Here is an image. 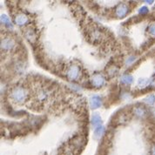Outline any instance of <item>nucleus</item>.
<instances>
[{
  "instance_id": "nucleus-4",
  "label": "nucleus",
  "mask_w": 155,
  "mask_h": 155,
  "mask_svg": "<svg viewBox=\"0 0 155 155\" xmlns=\"http://www.w3.org/2000/svg\"><path fill=\"white\" fill-rule=\"evenodd\" d=\"M92 84L95 87H101L105 84V78L101 74L97 73L92 78Z\"/></svg>"
},
{
  "instance_id": "nucleus-14",
  "label": "nucleus",
  "mask_w": 155,
  "mask_h": 155,
  "mask_svg": "<svg viewBox=\"0 0 155 155\" xmlns=\"http://www.w3.org/2000/svg\"><path fill=\"white\" fill-rule=\"evenodd\" d=\"M1 23L5 24V25H10L11 24L10 19H9V18L6 15H2L1 16Z\"/></svg>"
},
{
  "instance_id": "nucleus-20",
  "label": "nucleus",
  "mask_w": 155,
  "mask_h": 155,
  "mask_svg": "<svg viewBox=\"0 0 155 155\" xmlns=\"http://www.w3.org/2000/svg\"><path fill=\"white\" fill-rule=\"evenodd\" d=\"M153 1H146V3H148V4H152Z\"/></svg>"
},
{
  "instance_id": "nucleus-5",
  "label": "nucleus",
  "mask_w": 155,
  "mask_h": 155,
  "mask_svg": "<svg viewBox=\"0 0 155 155\" xmlns=\"http://www.w3.org/2000/svg\"><path fill=\"white\" fill-rule=\"evenodd\" d=\"M128 12V7L126 4H119L116 8V15L118 18H123Z\"/></svg>"
},
{
  "instance_id": "nucleus-13",
  "label": "nucleus",
  "mask_w": 155,
  "mask_h": 155,
  "mask_svg": "<svg viewBox=\"0 0 155 155\" xmlns=\"http://www.w3.org/2000/svg\"><path fill=\"white\" fill-rule=\"evenodd\" d=\"M134 112H135L136 115L140 116V117H142V116L145 115V110L142 107H137V108H135Z\"/></svg>"
},
{
  "instance_id": "nucleus-17",
  "label": "nucleus",
  "mask_w": 155,
  "mask_h": 155,
  "mask_svg": "<svg viewBox=\"0 0 155 155\" xmlns=\"http://www.w3.org/2000/svg\"><path fill=\"white\" fill-rule=\"evenodd\" d=\"M148 12V8L147 7H146V6H143V7H141L140 8V14H146V13H147Z\"/></svg>"
},
{
  "instance_id": "nucleus-16",
  "label": "nucleus",
  "mask_w": 155,
  "mask_h": 155,
  "mask_svg": "<svg viewBox=\"0 0 155 155\" xmlns=\"http://www.w3.org/2000/svg\"><path fill=\"white\" fill-rule=\"evenodd\" d=\"M148 31H149V33L151 34V35L155 36V23L149 25V27H148Z\"/></svg>"
},
{
  "instance_id": "nucleus-9",
  "label": "nucleus",
  "mask_w": 155,
  "mask_h": 155,
  "mask_svg": "<svg viewBox=\"0 0 155 155\" xmlns=\"http://www.w3.org/2000/svg\"><path fill=\"white\" fill-rule=\"evenodd\" d=\"M102 122V119H101V117L98 114H95L92 118V124L93 126H99V125L101 124Z\"/></svg>"
},
{
  "instance_id": "nucleus-1",
  "label": "nucleus",
  "mask_w": 155,
  "mask_h": 155,
  "mask_svg": "<svg viewBox=\"0 0 155 155\" xmlns=\"http://www.w3.org/2000/svg\"><path fill=\"white\" fill-rule=\"evenodd\" d=\"M28 96L27 90L23 86H14L11 92H10V98L11 99L18 104H21L24 103Z\"/></svg>"
},
{
  "instance_id": "nucleus-12",
  "label": "nucleus",
  "mask_w": 155,
  "mask_h": 155,
  "mask_svg": "<svg viewBox=\"0 0 155 155\" xmlns=\"http://www.w3.org/2000/svg\"><path fill=\"white\" fill-rule=\"evenodd\" d=\"M145 101H146V103H147L148 105L152 106L154 103H155V97H154V95H150V96H148V97L145 99Z\"/></svg>"
},
{
  "instance_id": "nucleus-10",
  "label": "nucleus",
  "mask_w": 155,
  "mask_h": 155,
  "mask_svg": "<svg viewBox=\"0 0 155 155\" xmlns=\"http://www.w3.org/2000/svg\"><path fill=\"white\" fill-rule=\"evenodd\" d=\"M132 81H133V78L131 75H124L121 78V82L126 84H130L132 83Z\"/></svg>"
},
{
  "instance_id": "nucleus-3",
  "label": "nucleus",
  "mask_w": 155,
  "mask_h": 155,
  "mask_svg": "<svg viewBox=\"0 0 155 155\" xmlns=\"http://www.w3.org/2000/svg\"><path fill=\"white\" fill-rule=\"evenodd\" d=\"M16 43L13 40V39L11 38H5L4 39H2L1 41V49L2 51H11L13 49V47L15 46Z\"/></svg>"
},
{
  "instance_id": "nucleus-6",
  "label": "nucleus",
  "mask_w": 155,
  "mask_h": 155,
  "mask_svg": "<svg viewBox=\"0 0 155 155\" xmlns=\"http://www.w3.org/2000/svg\"><path fill=\"white\" fill-rule=\"evenodd\" d=\"M14 20H15V23L17 25H25V24L28 23L29 21V19H28V17L24 14V13H19L17 15L15 18H14Z\"/></svg>"
},
{
  "instance_id": "nucleus-2",
  "label": "nucleus",
  "mask_w": 155,
  "mask_h": 155,
  "mask_svg": "<svg viewBox=\"0 0 155 155\" xmlns=\"http://www.w3.org/2000/svg\"><path fill=\"white\" fill-rule=\"evenodd\" d=\"M65 73H66V77L70 80L77 81L80 78V74H81L80 67L77 65H71L67 67Z\"/></svg>"
},
{
  "instance_id": "nucleus-19",
  "label": "nucleus",
  "mask_w": 155,
  "mask_h": 155,
  "mask_svg": "<svg viewBox=\"0 0 155 155\" xmlns=\"http://www.w3.org/2000/svg\"><path fill=\"white\" fill-rule=\"evenodd\" d=\"M134 59H135V58H134V57H131V58H130V59H127L126 64H131V63H132Z\"/></svg>"
},
{
  "instance_id": "nucleus-15",
  "label": "nucleus",
  "mask_w": 155,
  "mask_h": 155,
  "mask_svg": "<svg viewBox=\"0 0 155 155\" xmlns=\"http://www.w3.org/2000/svg\"><path fill=\"white\" fill-rule=\"evenodd\" d=\"M149 84V80L148 79H143V78H141V79H140L139 80V86H140V87H144V86H146V85H147Z\"/></svg>"
},
{
  "instance_id": "nucleus-7",
  "label": "nucleus",
  "mask_w": 155,
  "mask_h": 155,
  "mask_svg": "<svg viewBox=\"0 0 155 155\" xmlns=\"http://www.w3.org/2000/svg\"><path fill=\"white\" fill-rule=\"evenodd\" d=\"M90 106L92 108H98L100 107L101 106V98L97 96V95H94L92 97H91L90 98Z\"/></svg>"
},
{
  "instance_id": "nucleus-18",
  "label": "nucleus",
  "mask_w": 155,
  "mask_h": 155,
  "mask_svg": "<svg viewBox=\"0 0 155 155\" xmlns=\"http://www.w3.org/2000/svg\"><path fill=\"white\" fill-rule=\"evenodd\" d=\"M151 155H155V145L152 146L151 148Z\"/></svg>"
},
{
  "instance_id": "nucleus-8",
  "label": "nucleus",
  "mask_w": 155,
  "mask_h": 155,
  "mask_svg": "<svg viewBox=\"0 0 155 155\" xmlns=\"http://www.w3.org/2000/svg\"><path fill=\"white\" fill-rule=\"evenodd\" d=\"M25 37L26 39L31 42V43H34L36 40V34L32 30H27L26 32H25Z\"/></svg>"
},
{
  "instance_id": "nucleus-11",
  "label": "nucleus",
  "mask_w": 155,
  "mask_h": 155,
  "mask_svg": "<svg viewBox=\"0 0 155 155\" xmlns=\"http://www.w3.org/2000/svg\"><path fill=\"white\" fill-rule=\"evenodd\" d=\"M105 132V128L103 127V126H98L95 130H94V135L96 138H99L103 133H104Z\"/></svg>"
}]
</instances>
